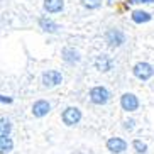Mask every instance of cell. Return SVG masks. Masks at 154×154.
Listing matches in <instances>:
<instances>
[{"mask_svg": "<svg viewBox=\"0 0 154 154\" xmlns=\"http://www.w3.org/2000/svg\"><path fill=\"white\" fill-rule=\"evenodd\" d=\"M90 98L95 105H105L110 98V93L105 86H95L90 90Z\"/></svg>", "mask_w": 154, "mask_h": 154, "instance_id": "6da1fadb", "label": "cell"}, {"mask_svg": "<svg viewBox=\"0 0 154 154\" xmlns=\"http://www.w3.org/2000/svg\"><path fill=\"white\" fill-rule=\"evenodd\" d=\"M134 75H136V78L146 82V80H149V78L154 75V68L151 66L149 63L140 61V63H137L136 66H134Z\"/></svg>", "mask_w": 154, "mask_h": 154, "instance_id": "7a4b0ae2", "label": "cell"}, {"mask_svg": "<svg viewBox=\"0 0 154 154\" xmlns=\"http://www.w3.org/2000/svg\"><path fill=\"white\" fill-rule=\"evenodd\" d=\"M105 41L109 42V46H112V48H119V46H122L125 42V36L119 29H110L105 34Z\"/></svg>", "mask_w": 154, "mask_h": 154, "instance_id": "3957f363", "label": "cell"}, {"mask_svg": "<svg viewBox=\"0 0 154 154\" xmlns=\"http://www.w3.org/2000/svg\"><path fill=\"white\" fill-rule=\"evenodd\" d=\"M80 119H82V112L76 107H68L63 112V122L66 125H75V124L80 122Z\"/></svg>", "mask_w": 154, "mask_h": 154, "instance_id": "277c9868", "label": "cell"}, {"mask_svg": "<svg viewBox=\"0 0 154 154\" xmlns=\"http://www.w3.org/2000/svg\"><path fill=\"white\" fill-rule=\"evenodd\" d=\"M120 105H122V109L125 112H134L139 107V100H137L136 95H132V93H124L122 98H120Z\"/></svg>", "mask_w": 154, "mask_h": 154, "instance_id": "5b68a950", "label": "cell"}, {"mask_svg": "<svg viewBox=\"0 0 154 154\" xmlns=\"http://www.w3.org/2000/svg\"><path fill=\"white\" fill-rule=\"evenodd\" d=\"M107 147H109L110 152L120 154V152H124V151L127 149V142L124 139H120V137H112V139L107 140Z\"/></svg>", "mask_w": 154, "mask_h": 154, "instance_id": "8992f818", "label": "cell"}, {"mask_svg": "<svg viewBox=\"0 0 154 154\" xmlns=\"http://www.w3.org/2000/svg\"><path fill=\"white\" fill-rule=\"evenodd\" d=\"M63 82V76H61V73L59 71H46L44 75H42V83H44V86H56L59 85V83Z\"/></svg>", "mask_w": 154, "mask_h": 154, "instance_id": "52a82bcc", "label": "cell"}, {"mask_svg": "<svg viewBox=\"0 0 154 154\" xmlns=\"http://www.w3.org/2000/svg\"><path fill=\"white\" fill-rule=\"evenodd\" d=\"M51 110V105L46 102V100H37L36 103L32 105V113H34V117H44L48 115V112Z\"/></svg>", "mask_w": 154, "mask_h": 154, "instance_id": "ba28073f", "label": "cell"}, {"mask_svg": "<svg viewBox=\"0 0 154 154\" xmlns=\"http://www.w3.org/2000/svg\"><path fill=\"white\" fill-rule=\"evenodd\" d=\"M44 9L49 14H56L63 10V0H44Z\"/></svg>", "mask_w": 154, "mask_h": 154, "instance_id": "9c48e42d", "label": "cell"}, {"mask_svg": "<svg viewBox=\"0 0 154 154\" xmlns=\"http://www.w3.org/2000/svg\"><path fill=\"white\" fill-rule=\"evenodd\" d=\"M95 66H97V69H100V71H109V69L112 68V59H110L107 54H102V56L97 58Z\"/></svg>", "mask_w": 154, "mask_h": 154, "instance_id": "30bf717a", "label": "cell"}, {"mask_svg": "<svg viewBox=\"0 0 154 154\" xmlns=\"http://www.w3.org/2000/svg\"><path fill=\"white\" fill-rule=\"evenodd\" d=\"M132 20L136 24H144L151 20V14L149 12H144V10H134L132 12Z\"/></svg>", "mask_w": 154, "mask_h": 154, "instance_id": "8fae6325", "label": "cell"}, {"mask_svg": "<svg viewBox=\"0 0 154 154\" xmlns=\"http://www.w3.org/2000/svg\"><path fill=\"white\" fill-rule=\"evenodd\" d=\"M39 26H41V29H44L46 32H51V34L58 32V29H59L58 24H54L53 20H49V19H46V17L39 20Z\"/></svg>", "mask_w": 154, "mask_h": 154, "instance_id": "7c38bea8", "label": "cell"}, {"mask_svg": "<svg viewBox=\"0 0 154 154\" xmlns=\"http://www.w3.org/2000/svg\"><path fill=\"white\" fill-rule=\"evenodd\" d=\"M63 59L66 63H78L80 61V54H78V51L66 48V49H63Z\"/></svg>", "mask_w": 154, "mask_h": 154, "instance_id": "4fadbf2b", "label": "cell"}, {"mask_svg": "<svg viewBox=\"0 0 154 154\" xmlns=\"http://www.w3.org/2000/svg\"><path fill=\"white\" fill-rule=\"evenodd\" d=\"M12 147H14V144H12V139L10 137H5V136L0 137V152L7 154L12 151Z\"/></svg>", "mask_w": 154, "mask_h": 154, "instance_id": "5bb4252c", "label": "cell"}, {"mask_svg": "<svg viewBox=\"0 0 154 154\" xmlns=\"http://www.w3.org/2000/svg\"><path fill=\"white\" fill-rule=\"evenodd\" d=\"M132 146H134V149H136L137 152H146V151H147V146H146L142 140H139V139L134 140V142H132Z\"/></svg>", "mask_w": 154, "mask_h": 154, "instance_id": "9a60e30c", "label": "cell"}, {"mask_svg": "<svg viewBox=\"0 0 154 154\" xmlns=\"http://www.w3.org/2000/svg\"><path fill=\"white\" fill-rule=\"evenodd\" d=\"M2 136H5V137H9V132H10V122L7 120V119H2Z\"/></svg>", "mask_w": 154, "mask_h": 154, "instance_id": "2e32d148", "label": "cell"}, {"mask_svg": "<svg viewBox=\"0 0 154 154\" xmlns=\"http://www.w3.org/2000/svg\"><path fill=\"white\" fill-rule=\"evenodd\" d=\"M83 5L85 7H88V9H97V7H100V4H102V0H82Z\"/></svg>", "mask_w": 154, "mask_h": 154, "instance_id": "e0dca14e", "label": "cell"}, {"mask_svg": "<svg viewBox=\"0 0 154 154\" xmlns=\"http://www.w3.org/2000/svg\"><path fill=\"white\" fill-rule=\"evenodd\" d=\"M154 0H131V4H152Z\"/></svg>", "mask_w": 154, "mask_h": 154, "instance_id": "ac0fdd59", "label": "cell"}, {"mask_svg": "<svg viewBox=\"0 0 154 154\" xmlns=\"http://www.w3.org/2000/svg\"><path fill=\"white\" fill-rule=\"evenodd\" d=\"M134 127V120H127L125 122V129H132Z\"/></svg>", "mask_w": 154, "mask_h": 154, "instance_id": "d6986e66", "label": "cell"}, {"mask_svg": "<svg viewBox=\"0 0 154 154\" xmlns=\"http://www.w3.org/2000/svg\"><path fill=\"white\" fill-rule=\"evenodd\" d=\"M0 100H2L4 103H5V102H7V103H10V102H12V98H7L5 95H2V97H0Z\"/></svg>", "mask_w": 154, "mask_h": 154, "instance_id": "ffe728a7", "label": "cell"}, {"mask_svg": "<svg viewBox=\"0 0 154 154\" xmlns=\"http://www.w3.org/2000/svg\"><path fill=\"white\" fill-rule=\"evenodd\" d=\"M110 2H112V0H110Z\"/></svg>", "mask_w": 154, "mask_h": 154, "instance_id": "44dd1931", "label": "cell"}]
</instances>
